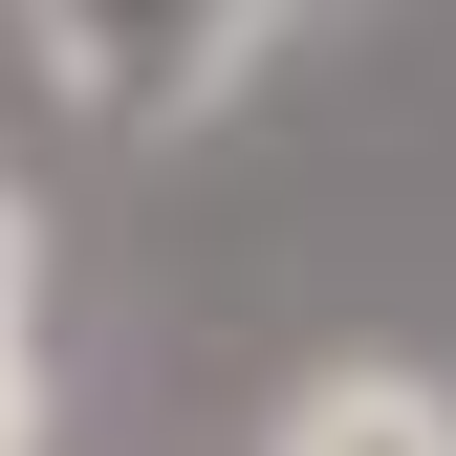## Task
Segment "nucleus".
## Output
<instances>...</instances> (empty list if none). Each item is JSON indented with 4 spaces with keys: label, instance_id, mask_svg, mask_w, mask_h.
Segmentation results:
<instances>
[{
    "label": "nucleus",
    "instance_id": "obj_3",
    "mask_svg": "<svg viewBox=\"0 0 456 456\" xmlns=\"http://www.w3.org/2000/svg\"><path fill=\"white\" fill-rule=\"evenodd\" d=\"M0 456H44V217L0 175Z\"/></svg>",
    "mask_w": 456,
    "mask_h": 456
},
{
    "label": "nucleus",
    "instance_id": "obj_1",
    "mask_svg": "<svg viewBox=\"0 0 456 456\" xmlns=\"http://www.w3.org/2000/svg\"><path fill=\"white\" fill-rule=\"evenodd\" d=\"M261 22L282 0H22V44H44V87L109 109V131H175V109H217L261 66Z\"/></svg>",
    "mask_w": 456,
    "mask_h": 456
},
{
    "label": "nucleus",
    "instance_id": "obj_2",
    "mask_svg": "<svg viewBox=\"0 0 456 456\" xmlns=\"http://www.w3.org/2000/svg\"><path fill=\"white\" fill-rule=\"evenodd\" d=\"M261 456H456V370L348 348V370H305V391L261 413Z\"/></svg>",
    "mask_w": 456,
    "mask_h": 456
}]
</instances>
